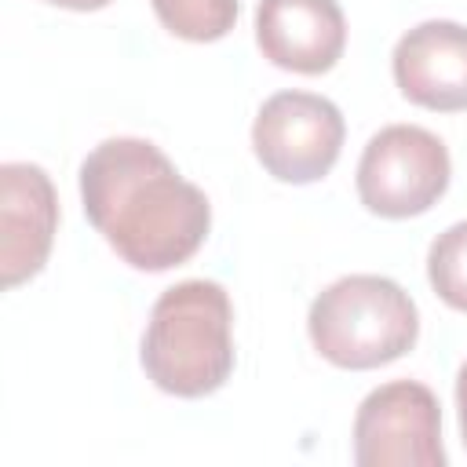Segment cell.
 <instances>
[{"mask_svg":"<svg viewBox=\"0 0 467 467\" xmlns=\"http://www.w3.org/2000/svg\"><path fill=\"white\" fill-rule=\"evenodd\" d=\"M88 223L135 270H171L197 255L212 204L146 139H106L80 164Z\"/></svg>","mask_w":467,"mask_h":467,"instance_id":"cell-1","label":"cell"},{"mask_svg":"<svg viewBox=\"0 0 467 467\" xmlns=\"http://www.w3.org/2000/svg\"><path fill=\"white\" fill-rule=\"evenodd\" d=\"M142 368L164 394L204 398L234 372V306L223 285L193 277L164 288L142 336Z\"/></svg>","mask_w":467,"mask_h":467,"instance_id":"cell-2","label":"cell"},{"mask_svg":"<svg viewBox=\"0 0 467 467\" xmlns=\"http://www.w3.org/2000/svg\"><path fill=\"white\" fill-rule=\"evenodd\" d=\"M314 350L336 368H379L416 347L420 314L390 277L350 274L332 281L306 314Z\"/></svg>","mask_w":467,"mask_h":467,"instance_id":"cell-3","label":"cell"},{"mask_svg":"<svg viewBox=\"0 0 467 467\" xmlns=\"http://www.w3.org/2000/svg\"><path fill=\"white\" fill-rule=\"evenodd\" d=\"M449 150L420 124H390L376 131L358 161V197L372 215H423L449 190Z\"/></svg>","mask_w":467,"mask_h":467,"instance_id":"cell-4","label":"cell"},{"mask_svg":"<svg viewBox=\"0 0 467 467\" xmlns=\"http://www.w3.org/2000/svg\"><path fill=\"white\" fill-rule=\"evenodd\" d=\"M343 113L314 91L270 95L252 124V150L277 182H317L332 171L343 150Z\"/></svg>","mask_w":467,"mask_h":467,"instance_id":"cell-5","label":"cell"},{"mask_svg":"<svg viewBox=\"0 0 467 467\" xmlns=\"http://www.w3.org/2000/svg\"><path fill=\"white\" fill-rule=\"evenodd\" d=\"M354 460L358 467H445L434 390L416 379L376 387L354 416Z\"/></svg>","mask_w":467,"mask_h":467,"instance_id":"cell-6","label":"cell"},{"mask_svg":"<svg viewBox=\"0 0 467 467\" xmlns=\"http://www.w3.org/2000/svg\"><path fill=\"white\" fill-rule=\"evenodd\" d=\"M58 230V197L44 168L11 161L0 168V285L36 277Z\"/></svg>","mask_w":467,"mask_h":467,"instance_id":"cell-7","label":"cell"},{"mask_svg":"<svg viewBox=\"0 0 467 467\" xmlns=\"http://www.w3.org/2000/svg\"><path fill=\"white\" fill-rule=\"evenodd\" d=\"M398 91L423 109H467V26L431 18L412 26L390 55Z\"/></svg>","mask_w":467,"mask_h":467,"instance_id":"cell-8","label":"cell"},{"mask_svg":"<svg viewBox=\"0 0 467 467\" xmlns=\"http://www.w3.org/2000/svg\"><path fill=\"white\" fill-rule=\"evenodd\" d=\"M255 44L277 69L317 77L347 47V18L336 0H259Z\"/></svg>","mask_w":467,"mask_h":467,"instance_id":"cell-9","label":"cell"},{"mask_svg":"<svg viewBox=\"0 0 467 467\" xmlns=\"http://www.w3.org/2000/svg\"><path fill=\"white\" fill-rule=\"evenodd\" d=\"M161 26L190 44H212L237 22V0H150Z\"/></svg>","mask_w":467,"mask_h":467,"instance_id":"cell-10","label":"cell"},{"mask_svg":"<svg viewBox=\"0 0 467 467\" xmlns=\"http://www.w3.org/2000/svg\"><path fill=\"white\" fill-rule=\"evenodd\" d=\"M427 281L438 299L467 314V223H452L427 252Z\"/></svg>","mask_w":467,"mask_h":467,"instance_id":"cell-11","label":"cell"},{"mask_svg":"<svg viewBox=\"0 0 467 467\" xmlns=\"http://www.w3.org/2000/svg\"><path fill=\"white\" fill-rule=\"evenodd\" d=\"M456 416H460V438L467 445V361L456 372Z\"/></svg>","mask_w":467,"mask_h":467,"instance_id":"cell-12","label":"cell"},{"mask_svg":"<svg viewBox=\"0 0 467 467\" xmlns=\"http://www.w3.org/2000/svg\"><path fill=\"white\" fill-rule=\"evenodd\" d=\"M44 4H55V7H66V11H99L109 0H44Z\"/></svg>","mask_w":467,"mask_h":467,"instance_id":"cell-13","label":"cell"}]
</instances>
